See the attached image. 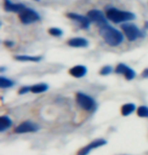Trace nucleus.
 <instances>
[{
    "instance_id": "14",
    "label": "nucleus",
    "mask_w": 148,
    "mask_h": 155,
    "mask_svg": "<svg viewBox=\"0 0 148 155\" xmlns=\"http://www.w3.org/2000/svg\"><path fill=\"white\" fill-rule=\"evenodd\" d=\"M14 59L20 62H40L42 60L41 56H27V55H18L15 56Z\"/></svg>"
},
{
    "instance_id": "18",
    "label": "nucleus",
    "mask_w": 148,
    "mask_h": 155,
    "mask_svg": "<svg viewBox=\"0 0 148 155\" xmlns=\"http://www.w3.org/2000/svg\"><path fill=\"white\" fill-rule=\"evenodd\" d=\"M13 84H14L13 81L7 79V78L3 77V76L0 77V87L1 88H8V87L13 86Z\"/></svg>"
},
{
    "instance_id": "12",
    "label": "nucleus",
    "mask_w": 148,
    "mask_h": 155,
    "mask_svg": "<svg viewBox=\"0 0 148 155\" xmlns=\"http://www.w3.org/2000/svg\"><path fill=\"white\" fill-rule=\"evenodd\" d=\"M68 46L73 48H86L88 46V41L83 38H72L67 42Z\"/></svg>"
},
{
    "instance_id": "25",
    "label": "nucleus",
    "mask_w": 148,
    "mask_h": 155,
    "mask_svg": "<svg viewBox=\"0 0 148 155\" xmlns=\"http://www.w3.org/2000/svg\"><path fill=\"white\" fill-rule=\"evenodd\" d=\"M35 1H40V0H35Z\"/></svg>"
},
{
    "instance_id": "19",
    "label": "nucleus",
    "mask_w": 148,
    "mask_h": 155,
    "mask_svg": "<svg viewBox=\"0 0 148 155\" xmlns=\"http://www.w3.org/2000/svg\"><path fill=\"white\" fill-rule=\"evenodd\" d=\"M137 115L140 118H148V107L141 106L138 107L137 110Z\"/></svg>"
},
{
    "instance_id": "3",
    "label": "nucleus",
    "mask_w": 148,
    "mask_h": 155,
    "mask_svg": "<svg viewBox=\"0 0 148 155\" xmlns=\"http://www.w3.org/2000/svg\"><path fill=\"white\" fill-rule=\"evenodd\" d=\"M76 101L77 104H79V107H82L83 110H94L97 107V104H95L94 99L90 97L89 95L84 94L83 92H78L76 94Z\"/></svg>"
},
{
    "instance_id": "22",
    "label": "nucleus",
    "mask_w": 148,
    "mask_h": 155,
    "mask_svg": "<svg viewBox=\"0 0 148 155\" xmlns=\"http://www.w3.org/2000/svg\"><path fill=\"white\" fill-rule=\"evenodd\" d=\"M28 91H31L30 86H22L21 88L18 90V93L19 94H25V93H28Z\"/></svg>"
},
{
    "instance_id": "8",
    "label": "nucleus",
    "mask_w": 148,
    "mask_h": 155,
    "mask_svg": "<svg viewBox=\"0 0 148 155\" xmlns=\"http://www.w3.org/2000/svg\"><path fill=\"white\" fill-rule=\"evenodd\" d=\"M107 144V141L104 139H97V140H94L90 144L86 145L85 147L81 148L79 151H78L77 155H87L89 152L92 151L95 148H98V147H101V146L106 145Z\"/></svg>"
},
{
    "instance_id": "6",
    "label": "nucleus",
    "mask_w": 148,
    "mask_h": 155,
    "mask_svg": "<svg viewBox=\"0 0 148 155\" xmlns=\"http://www.w3.org/2000/svg\"><path fill=\"white\" fill-rule=\"evenodd\" d=\"M87 17L90 21L97 23L100 27H103V25H107V19H106V17H104V13L97 9L89 10L87 13Z\"/></svg>"
},
{
    "instance_id": "10",
    "label": "nucleus",
    "mask_w": 148,
    "mask_h": 155,
    "mask_svg": "<svg viewBox=\"0 0 148 155\" xmlns=\"http://www.w3.org/2000/svg\"><path fill=\"white\" fill-rule=\"evenodd\" d=\"M67 16L69 17L70 19L74 20L76 21L78 25H80L82 28H87L89 27V23H90V20L88 19L87 16H83V15H80V14H77V13H67Z\"/></svg>"
},
{
    "instance_id": "15",
    "label": "nucleus",
    "mask_w": 148,
    "mask_h": 155,
    "mask_svg": "<svg viewBox=\"0 0 148 155\" xmlns=\"http://www.w3.org/2000/svg\"><path fill=\"white\" fill-rule=\"evenodd\" d=\"M12 125V121L9 119V117L3 116L0 118V132H4L8 128L11 127Z\"/></svg>"
},
{
    "instance_id": "21",
    "label": "nucleus",
    "mask_w": 148,
    "mask_h": 155,
    "mask_svg": "<svg viewBox=\"0 0 148 155\" xmlns=\"http://www.w3.org/2000/svg\"><path fill=\"white\" fill-rule=\"evenodd\" d=\"M112 71H113V68H112L111 66H104L103 68L100 69V75L106 76V75H109Z\"/></svg>"
},
{
    "instance_id": "24",
    "label": "nucleus",
    "mask_w": 148,
    "mask_h": 155,
    "mask_svg": "<svg viewBox=\"0 0 148 155\" xmlns=\"http://www.w3.org/2000/svg\"><path fill=\"white\" fill-rule=\"evenodd\" d=\"M5 46H9V47H11V46H13V43L12 42H5Z\"/></svg>"
},
{
    "instance_id": "13",
    "label": "nucleus",
    "mask_w": 148,
    "mask_h": 155,
    "mask_svg": "<svg viewBox=\"0 0 148 155\" xmlns=\"http://www.w3.org/2000/svg\"><path fill=\"white\" fill-rule=\"evenodd\" d=\"M86 72H87V69L83 65H76V66L72 67V68L69 70V74L75 78L83 77V76L86 74Z\"/></svg>"
},
{
    "instance_id": "9",
    "label": "nucleus",
    "mask_w": 148,
    "mask_h": 155,
    "mask_svg": "<svg viewBox=\"0 0 148 155\" xmlns=\"http://www.w3.org/2000/svg\"><path fill=\"white\" fill-rule=\"evenodd\" d=\"M115 72L118 73V74H123L127 80L134 79L136 76V73L134 70L132 68H130V67H128L127 65H125V64H119V65L116 67Z\"/></svg>"
},
{
    "instance_id": "2",
    "label": "nucleus",
    "mask_w": 148,
    "mask_h": 155,
    "mask_svg": "<svg viewBox=\"0 0 148 155\" xmlns=\"http://www.w3.org/2000/svg\"><path fill=\"white\" fill-rule=\"evenodd\" d=\"M107 18L115 23H121L125 21H129L135 18V14L129 11L119 10L117 8H109L106 11Z\"/></svg>"
},
{
    "instance_id": "4",
    "label": "nucleus",
    "mask_w": 148,
    "mask_h": 155,
    "mask_svg": "<svg viewBox=\"0 0 148 155\" xmlns=\"http://www.w3.org/2000/svg\"><path fill=\"white\" fill-rule=\"evenodd\" d=\"M20 21L25 25H30V23L36 22L40 19V15L38 14L36 11L31 9V8L25 7L21 12H19L18 14Z\"/></svg>"
},
{
    "instance_id": "23",
    "label": "nucleus",
    "mask_w": 148,
    "mask_h": 155,
    "mask_svg": "<svg viewBox=\"0 0 148 155\" xmlns=\"http://www.w3.org/2000/svg\"><path fill=\"white\" fill-rule=\"evenodd\" d=\"M142 77L143 78H148V68H146L142 72Z\"/></svg>"
},
{
    "instance_id": "17",
    "label": "nucleus",
    "mask_w": 148,
    "mask_h": 155,
    "mask_svg": "<svg viewBox=\"0 0 148 155\" xmlns=\"http://www.w3.org/2000/svg\"><path fill=\"white\" fill-rule=\"evenodd\" d=\"M48 89H49V86L45 83H39L31 87V91L34 93H42V92L47 91Z\"/></svg>"
},
{
    "instance_id": "1",
    "label": "nucleus",
    "mask_w": 148,
    "mask_h": 155,
    "mask_svg": "<svg viewBox=\"0 0 148 155\" xmlns=\"http://www.w3.org/2000/svg\"><path fill=\"white\" fill-rule=\"evenodd\" d=\"M100 34L104 42L112 47H117L123 42V35L121 31L112 28L108 23L100 27Z\"/></svg>"
},
{
    "instance_id": "5",
    "label": "nucleus",
    "mask_w": 148,
    "mask_h": 155,
    "mask_svg": "<svg viewBox=\"0 0 148 155\" xmlns=\"http://www.w3.org/2000/svg\"><path fill=\"white\" fill-rule=\"evenodd\" d=\"M122 30H123L125 36L129 41H135L137 38L140 36V31L136 27L135 25L132 23H123L122 25Z\"/></svg>"
},
{
    "instance_id": "7",
    "label": "nucleus",
    "mask_w": 148,
    "mask_h": 155,
    "mask_svg": "<svg viewBox=\"0 0 148 155\" xmlns=\"http://www.w3.org/2000/svg\"><path fill=\"white\" fill-rule=\"evenodd\" d=\"M39 126L35 123L31 122H24L21 124H19L17 127L15 128L14 132L18 133V134H22V133H28V132H37L39 130Z\"/></svg>"
},
{
    "instance_id": "16",
    "label": "nucleus",
    "mask_w": 148,
    "mask_h": 155,
    "mask_svg": "<svg viewBox=\"0 0 148 155\" xmlns=\"http://www.w3.org/2000/svg\"><path fill=\"white\" fill-rule=\"evenodd\" d=\"M136 107L134 104H126L121 107V113L124 117L129 116L130 114H132L135 110Z\"/></svg>"
},
{
    "instance_id": "11",
    "label": "nucleus",
    "mask_w": 148,
    "mask_h": 155,
    "mask_svg": "<svg viewBox=\"0 0 148 155\" xmlns=\"http://www.w3.org/2000/svg\"><path fill=\"white\" fill-rule=\"evenodd\" d=\"M25 8V5L20 3H12L10 0H4V9L9 12H21Z\"/></svg>"
},
{
    "instance_id": "20",
    "label": "nucleus",
    "mask_w": 148,
    "mask_h": 155,
    "mask_svg": "<svg viewBox=\"0 0 148 155\" xmlns=\"http://www.w3.org/2000/svg\"><path fill=\"white\" fill-rule=\"evenodd\" d=\"M49 34L53 37H61L63 34V31L58 28H51L50 30H49Z\"/></svg>"
}]
</instances>
